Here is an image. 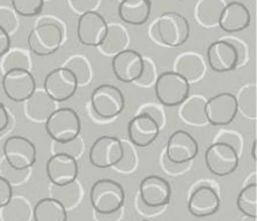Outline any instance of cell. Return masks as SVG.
I'll return each instance as SVG.
<instances>
[{
  "label": "cell",
  "mask_w": 257,
  "mask_h": 221,
  "mask_svg": "<svg viewBox=\"0 0 257 221\" xmlns=\"http://www.w3.org/2000/svg\"><path fill=\"white\" fill-rule=\"evenodd\" d=\"M124 190L120 183L109 178H101L95 182L90 192V200L95 213L111 214L122 208L124 204Z\"/></svg>",
  "instance_id": "6da1fadb"
},
{
  "label": "cell",
  "mask_w": 257,
  "mask_h": 221,
  "mask_svg": "<svg viewBox=\"0 0 257 221\" xmlns=\"http://www.w3.org/2000/svg\"><path fill=\"white\" fill-rule=\"evenodd\" d=\"M46 132L55 142H69L77 139L82 130L80 118L70 107L57 108L46 121Z\"/></svg>",
  "instance_id": "7a4b0ae2"
},
{
  "label": "cell",
  "mask_w": 257,
  "mask_h": 221,
  "mask_svg": "<svg viewBox=\"0 0 257 221\" xmlns=\"http://www.w3.org/2000/svg\"><path fill=\"white\" fill-rule=\"evenodd\" d=\"M190 83L175 71H165L157 76L155 93L164 106H181L190 97Z\"/></svg>",
  "instance_id": "3957f363"
},
{
  "label": "cell",
  "mask_w": 257,
  "mask_h": 221,
  "mask_svg": "<svg viewBox=\"0 0 257 221\" xmlns=\"http://www.w3.org/2000/svg\"><path fill=\"white\" fill-rule=\"evenodd\" d=\"M63 31L56 22H41L28 35V47L36 56L47 57L60 49Z\"/></svg>",
  "instance_id": "277c9868"
},
{
  "label": "cell",
  "mask_w": 257,
  "mask_h": 221,
  "mask_svg": "<svg viewBox=\"0 0 257 221\" xmlns=\"http://www.w3.org/2000/svg\"><path fill=\"white\" fill-rule=\"evenodd\" d=\"M159 40L168 47L177 48L186 43L190 38V24L184 16L177 12L162 14L156 22Z\"/></svg>",
  "instance_id": "5b68a950"
},
{
  "label": "cell",
  "mask_w": 257,
  "mask_h": 221,
  "mask_svg": "<svg viewBox=\"0 0 257 221\" xmlns=\"http://www.w3.org/2000/svg\"><path fill=\"white\" fill-rule=\"evenodd\" d=\"M91 105L94 113L102 119H112L122 113L126 100L122 91L112 84H101L91 94Z\"/></svg>",
  "instance_id": "8992f818"
},
{
  "label": "cell",
  "mask_w": 257,
  "mask_h": 221,
  "mask_svg": "<svg viewBox=\"0 0 257 221\" xmlns=\"http://www.w3.org/2000/svg\"><path fill=\"white\" fill-rule=\"evenodd\" d=\"M5 162L14 170H29L36 162V147L20 135L10 136L3 146Z\"/></svg>",
  "instance_id": "52a82bcc"
},
{
  "label": "cell",
  "mask_w": 257,
  "mask_h": 221,
  "mask_svg": "<svg viewBox=\"0 0 257 221\" xmlns=\"http://www.w3.org/2000/svg\"><path fill=\"white\" fill-rule=\"evenodd\" d=\"M238 155L232 147L214 142L205 153V163L208 170L218 177L232 175L238 167Z\"/></svg>",
  "instance_id": "ba28073f"
},
{
  "label": "cell",
  "mask_w": 257,
  "mask_h": 221,
  "mask_svg": "<svg viewBox=\"0 0 257 221\" xmlns=\"http://www.w3.org/2000/svg\"><path fill=\"white\" fill-rule=\"evenodd\" d=\"M123 154L122 142L115 136L105 135L95 140L90 149L89 160L98 169L114 168Z\"/></svg>",
  "instance_id": "9c48e42d"
},
{
  "label": "cell",
  "mask_w": 257,
  "mask_h": 221,
  "mask_svg": "<svg viewBox=\"0 0 257 221\" xmlns=\"http://www.w3.org/2000/svg\"><path fill=\"white\" fill-rule=\"evenodd\" d=\"M236 95L222 92L213 95L205 105L207 123L212 126H226L235 120L237 116Z\"/></svg>",
  "instance_id": "30bf717a"
},
{
  "label": "cell",
  "mask_w": 257,
  "mask_h": 221,
  "mask_svg": "<svg viewBox=\"0 0 257 221\" xmlns=\"http://www.w3.org/2000/svg\"><path fill=\"white\" fill-rule=\"evenodd\" d=\"M4 93L10 100L25 102L36 91L34 76L27 70H12L3 76Z\"/></svg>",
  "instance_id": "8fae6325"
},
{
  "label": "cell",
  "mask_w": 257,
  "mask_h": 221,
  "mask_svg": "<svg viewBox=\"0 0 257 221\" xmlns=\"http://www.w3.org/2000/svg\"><path fill=\"white\" fill-rule=\"evenodd\" d=\"M199 153L198 141L184 130L172 133L168 140L165 157L174 164H186L197 157Z\"/></svg>",
  "instance_id": "7c38bea8"
},
{
  "label": "cell",
  "mask_w": 257,
  "mask_h": 221,
  "mask_svg": "<svg viewBox=\"0 0 257 221\" xmlns=\"http://www.w3.org/2000/svg\"><path fill=\"white\" fill-rule=\"evenodd\" d=\"M43 86L50 98H53L56 102H63L76 94L78 83L71 71L60 66L48 73Z\"/></svg>",
  "instance_id": "4fadbf2b"
},
{
  "label": "cell",
  "mask_w": 257,
  "mask_h": 221,
  "mask_svg": "<svg viewBox=\"0 0 257 221\" xmlns=\"http://www.w3.org/2000/svg\"><path fill=\"white\" fill-rule=\"evenodd\" d=\"M108 25L100 13L92 11L82 14L77 24V38L83 46L99 47L104 41Z\"/></svg>",
  "instance_id": "5bb4252c"
},
{
  "label": "cell",
  "mask_w": 257,
  "mask_h": 221,
  "mask_svg": "<svg viewBox=\"0 0 257 221\" xmlns=\"http://www.w3.org/2000/svg\"><path fill=\"white\" fill-rule=\"evenodd\" d=\"M171 185L163 177L147 176L140 184V200L149 208H161L171 200Z\"/></svg>",
  "instance_id": "9a60e30c"
},
{
  "label": "cell",
  "mask_w": 257,
  "mask_h": 221,
  "mask_svg": "<svg viewBox=\"0 0 257 221\" xmlns=\"http://www.w3.org/2000/svg\"><path fill=\"white\" fill-rule=\"evenodd\" d=\"M145 57L134 49H124L113 56L112 71L117 80L134 83L143 71Z\"/></svg>",
  "instance_id": "2e32d148"
},
{
  "label": "cell",
  "mask_w": 257,
  "mask_h": 221,
  "mask_svg": "<svg viewBox=\"0 0 257 221\" xmlns=\"http://www.w3.org/2000/svg\"><path fill=\"white\" fill-rule=\"evenodd\" d=\"M46 171L53 185H67L76 182L78 177V162L68 155L55 154L47 161Z\"/></svg>",
  "instance_id": "e0dca14e"
},
{
  "label": "cell",
  "mask_w": 257,
  "mask_h": 221,
  "mask_svg": "<svg viewBox=\"0 0 257 221\" xmlns=\"http://www.w3.org/2000/svg\"><path fill=\"white\" fill-rule=\"evenodd\" d=\"M207 63L213 71L223 73L233 71L238 66L235 47L227 40H218L207 48Z\"/></svg>",
  "instance_id": "ac0fdd59"
},
{
  "label": "cell",
  "mask_w": 257,
  "mask_h": 221,
  "mask_svg": "<svg viewBox=\"0 0 257 221\" xmlns=\"http://www.w3.org/2000/svg\"><path fill=\"white\" fill-rule=\"evenodd\" d=\"M220 207V197L210 185H200L191 193L187 202L190 214L196 218H206L215 214Z\"/></svg>",
  "instance_id": "d6986e66"
},
{
  "label": "cell",
  "mask_w": 257,
  "mask_h": 221,
  "mask_svg": "<svg viewBox=\"0 0 257 221\" xmlns=\"http://www.w3.org/2000/svg\"><path fill=\"white\" fill-rule=\"evenodd\" d=\"M161 128L145 113H139L128 124V136L134 146L146 148L159 138Z\"/></svg>",
  "instance_id": "ffe728a7"
},
{
  "label": "cell",
  "mask_w": 257,
  "mask_h": 221,
  "mask_svg": "<svg viewBox=\"0 0 257 221\" xmlns=\"http://www.w3.org/2000/svg\"><path fill=\"white\" fill-rule=\"evenodd\" d=\"M250 12L242 3L230 2L223 7L219 19V27L226 33H238L249 27Z\"/></svg>",
  "instance_id": "44dd1931"
},
{
  "label": "cell",
  "mask_w": 257,
  "mask_h": 221,
  "mask_svg": "<svg viewBox=\"0 0 257 221\" xmlns=\"http://www.w3.org/2000/svg\"><path fill=\"white\" fill-rule=\"evenodd\" d=\"M25 102L26 114L35 123H46L48 118L58 108L57 102L50 98L45 90H36Z\"/></svg>",
  "instance_id": "7402d4cb"
},
{
  "label": "cell",
  "mask_w": 257,
  "mask_h": 221,
  "mask_svg": "<svg viewBox=\"0 0 257 221\" xmlns=\"http://www.w3.org/2000/svg\"><path fill=\"white\" fill-rule=\"evenodd\" d=\"M117 13L124 24L133 26L145 25L152 14V2L150 0H121Z\"/></svg>",
  "instance_id": "603a6c76"
},
{
  "label": "cell",
  "mask_w": 257,
  "mask_h": 221,
  "mask_svg": "<svg viewBox=\"0 0 257 221\" xmlns=\"http://www.w3.org/2000/svg\"><path fill=\"white\" fill-rule=\"evenodd\" d=\"M205 62L200 55L196 53H185L178 56L175 62V72L181 75L187 82H197L205 75Z\"/></svg>",
  "instance_id": "cb8c5ba5"
},
{
  "label": "cell",
  "mask_w": 257,
  "mask_h": 221,
  "mask_svg": "<svg viewBox=\"0 0 257 221\" xmlns=\"http://www.w3.org/2000/svg\"><path fill=\"white\" fill-rule=\"evenodd\" d=\"M205 105L206 99L203 95H192L189 97L181 105L179 108V117L186 124L192 126H205L207 123L206 113H205Z\"/></svg>",
  "instance_id": "d4e9b609"
},
{
  "label": "cell",
  "mask_w": 257,
  "mask_h": 221,
  "mask_svg": "<svg viewBox=\"0 0 257 221\" xmlns=\"http://www.w3.org/2000/svg\"><path fill=\"white\" fill-rule=\"evenodd\" d=\"M33 218L34 221H68V211L61 202L47 197L36 202Z\"/></svg>",
  "instance_id": "484cf974"
},
{
  "label": "cell",
  "mask_w": 257,
  "mask_h": 221,
  "mask_svg": "<svg viewBox=\"0 0 257 221\" xmlns=\"http://www.w3.org/2000/svg\"><path fill=\"white\" fill-rule=\"evenodd\" d=\"M33 216V209L24 197H12V199L0 208L2 221H29Z\"/></svg>",
  "instance_id": "4316f807"
},
{
  "label": "cell",
  "mask_w": 257,
  "mask_h": 221,
  "mask_svg": "<svg viewBox=\"0 0 257 221\" xmlns=\"http://www.w3.org/2000/svg\"><path fill=\"white\" fill-rule=\"evenodd\" d=\"M128 43H130V38H128V34L124 31V28L119 25H111L108 26L106 38L99 48L104 54L114 56L120 51L127 49Z\"/></svg>",
  "instance_id": "83f0119b"
},
{
  "label": "cell",
  "mask_w": 257,
  "mask_h": 221,
  "mask_svg": "<svg viewBox=\"0 0 257 221\" xmlns=\"http://www.w3.org/2000/svg\"><path fill=\"white\" fill-rule=\"evenodd\" d=\"M225 5L223 0H200L196 9L197 20L205 27L218 25Z\"/></svg>",
  "instance_id": "f1b7e54d"
},
{
  "label": "cell",
  "mask_w": 257,
  "mask_h": 221,
  "mask_svg": "<svg viewBox=\"0 0 257 221\" xmlns=\"http://www.w3.org/2000/svg\"><path fill=\"white\" fill-rule=\"evenodd\" d=\"M50 198L55 199L64 206V208L70 209L78 204L82 198V190L78 182H73L67 185H51L50 186Z\"/></svg>",
  "instance_id": "f546056e"
},
{
  "label": "cell",
  "mask_w": 257,
  "mask_h": 221,
  "mask_svg": "<svg viewBox=\"0 0 257 221\" xmlns=\"http://www.w3.org/2000/svg\"><path fill=\"white\" fill-rule=\"evenodd\" d=\"M238 211L247 218H257V184L251 183L240 191L236 199Z\"/></svg>",
  "instance_id": "4dcf8cb0"
},
{
  "label": "cell",
  "mask_w": 257,
  "mask_h": 221,
  "mask_svg": "<svg viewBox=\"0 0 257 221\" xmlns=\"http://www.w3.org/2000/svg\"><path fill=\"white\" fill-rule=\"evenodd\" d=\"M63 68L72 72V75L76 77L78 86L86 85L92 79V69H91L90 62L87 61V58L80 56V55L71 56L65 62Z\"/></svg>",
  "instance_id": "1f68e13d"
},
{
  "label": "cell",
  "mask_w": 257,
  "mask_h": 221,
  "mask_svg": "<svg viewBox=\"0 0 257 221\" xmlns=\"http://www.w3.org/2000/svg\"><path fill=\"white\" fill-rule=\"evenodd\" d=\"M256 90L255 84L243 86L236 97L237 109L249 119H256Z\"/></svg>",
  "instance_id": "d6a6232c"
},
{
  "label": "cell",
  "mask_w": 257,
  "mask_h": 221,
  "mask_svg": "<svg viewBox=\"0 0 257 221\" xmlns=\"http://www.w3.org/2000/svg\"><path fill=\"white\" fill-rule=\"evenodd\" d=\"M0 65H2L3 73L12 71V70H27V71H31L32 61L24 50L10 49L9 53H6L3 56V61Z\"/></svg>",
  "instance_id": "836d02e7"
},
{
  "label": "cell",
  "mask_w": 257,
  "mask_h": 221,
  "mask_svg": "<svg viewBox=\"0 0 257 221\" xmlns=\"http://www.w3.org/2000/svg\"><path fill=\"white\" fill-rule=\"evenodd\" d=\"M14 12L25 18L39 16L42 12L45 0H11Z\"/></svg>",
  "instance_id": "e575fe53"
},
{
  "label": "cell",
  "mask_w": 257,
  "mask_h": 221,
  "mask_svg": "<svg viewBox=\"0 0 257 221\" xmlns=\"http://www.w3.org/2000/svg\"><path fill=\"white\" fill-rule=\"evenodd\" d=\"M84 145L82 139L77 138L72 141L60 143V142H53V146H51V152L55 154H64L68 155V156H71L73 158H78L80 155L83 154Z\"/></svg>",
  "instance_id": "d590c367"
},
{
  "label": "cell",
  "mask_w": 257,
  "mask_h": 221,
  "mask_svg": "<svg viewBox=\"0 0 257 221\" xmlns=\"http://www.w3.org/2000/svg\"><path fill=\"white\" fill-rule=\"evenodd\" d=\"M122 142V148H123V154L122 157L119 163L115 165V169L119 171H124L130 172L133 171L135 167H137V154H135L134 149L132 148L131 143L127 141H121Z\"/></svg>",
  "instance_id": "8d00e7d4"
},
{
  "label": "cell",
  "mask_w": 257,
  "mask_h": 221,
  "mask_svg": "<svg viewBox=\"0 0 257 221\" xmlns=\"http://www.w3.org/2000/svg\"><path fill=\"white\" fill-rule=\"evenodd\" d=\"M156 79L157 73L155 64H154L150 60H148V58H145V62H143V71L141 73V76L139 77L134 83L139 86L149 87L152 86L153 84H155Z\"/></svg>",
  "instance_id": "74e56055"
},
{
  "label": "cell",
  "mask_w": 257,
  "mask_h": 221,
  "mask_svg": "<svg viewBox=\"0 0 257 221\" xmlns=\"http://www.w3.org/2000/svg\"><path fill=\"white\" fill-rule=\"evenodd\" d=\"M215 142L226 143V145L230 146L237 153L238 156H240L242 148H243V141H242L241 135L233 131H221V133L216 136Z\"/></svg>",
  "instance_id": "f35d334b"
},
{
  "label": "cell",
  "mask_w": 257,
  "mask_h": 221,
  "mask_svg": "<svg viewBox=\"0 0 257 221\" xmlns=\"http://www.w3.org/2000/svg\"><path fill=\"white\" fill-rule=\"evenodd\" d=\"M0 27L11 34L17 27V18L12 11L6 7H0Z\"/></svg>",
  "instance_id": "ab89813d"
},
{
  "label": "cell",
  "mask_w": 257,
  "mask_h": 221,
  "mask_svg": "<svg viewBox=\"0 0 257 221\" xmlns=\"http://www.w3.org/2000/svg\"><path fill=\"white\" fill-rule=\"evenodd\" d=\"M139 113H145V114H147V116H149L157 125H159L161 130H162V127L165 124V116H164L163 111L161 109L159 106H156L154 104H148V105L143 106Z\"/></svg>",
  "instance_id": "60d3db41"
},
{
  "label": "cell",
  "mask_w": 257,
  "mask_h": 221,
  "mask_svg": "<svg viewBox=\"0 0 257 221\" xmlns=\"http://www.w3.org/2000/svg\"><path fill=\"white\" fill-rule=\"evenodd\" d=\"M2 171L4 172V175H3L4 178H6L11 184H14V183L19 184L20 182H23L24 179H26V177H27V175H28V170H25L21 172L20 175H17V174H19L20 171L14 170V169L11 168L10 165L6 163V162L3 164Z\"/></svg>",
  "instance_id": "b9f144b4"
},
{
  "label": "cell",
  "mask_w": 257,
  "mask_h": 221,
  "mask_svg": "<svg viewBox=\"0 0 257 221\" xmlns=\"http://www.w3.org/2000/svg\"><path fill=\"white\" fill-rule=\"evenodd\" d=\"M13 197V187L6 178L0 176V208L4 207Z\"/></svg>",
  "instance_id": "7bdbcfd3"
},
{
  "label": "cell",
  "mask_w": 257,
  "mask_h": 221,
  "mask_svg": "<svg viewBox=\"0 0 257 221\" xmlns=\"http://www.w3.org/2000/svg\"><path fill=\"white\" fill-rule=\"evenodd\" d=\"M70 2L76 12L84 14L86 12H92L93 9L97 7L99 0H70Z\"/></svg>",
  "instance_id": "ee69618b"
},
{
  "label": "cell",
  "mask_w": 257,
  "mask_h": 221,
  "mask_svg": "<svg viewBox=\"0 0 257 221\" xmlns=\"http://www.w3.org/2000/svg\"><path fill=\"white\" fill-rule=\"evenodd\" d=\"M227 41H229L230 43L233 44L235 47V49H236V53H237V57H238V65L243 64L244 61L247 60V48L242 42L237 41V40H234V39H227Z\"/></svg>",
  "instance_id": "f6af8a7d"
},
{
  "label": "cell",
  "mask_w": 257,
  "mask_h": 221,
  "mask_svg": "<svg viewBox=\"0 0 257 221\" xmlns=\"http://www.w3.org/2000/svg\"><path fill=\"white\" fill-rule=\"evenodd\" d=\"M11 49V35L0 27V57H3Z\"/></svg>",
  "instance_id": "bcb514c9"
},
{
  "label": "cell",
  "mask_w": 257,
  "mask_h": 221,
  "mask_svg": "<svg viewBox=\"0 0 257 221\" xmlns=\"http://www.w3.org/2000/svg\"><path fill=\"white\" fill-rule=\"evenodd\" d=\"M11 123V118L9 114V111L5 107V105L0 102V133H3L4 131L9 127V125Z\"/></svg>",
  "instance_id": "7dc6e473"
},
{
  "label": "cell",
  "mask_w": 257,
  "mask_h": 221,
  "mask_svg": "<svg viewBox=\"0 0 257 221\" xmlns=\"http://www.w3.org/2000/svg\"><path fill=\"white\" fill-rule=\"evenodd\" d=\"M121 216V209L115 213H111V214H99L95 213V218L98 221H117Z\"/></svg>",
  "instance_id": "c3c4849f"
},
{
  "label": "cell",
  "mask_w": 257,
  "mask_h": 221,
  "mask_svg": "<svg viewBox=\"0 0 257 221\" xmlns=\"http://www.w3.org/2000/svg\"><path fill=\"white\" fill-rule=\"evenodd\" d=\"M257 140L255 139L254 140V145H252V148H251V155H252V160H254V162L257 161Z\"/></svg>",
  "instance_id": "681fc988"
},
{
  "label": "cell",
  "mask_w": 257,
  "mask_h": 221,
  "mask_svg": "<svg viewBox=\"0 0 257 221\" xmlns=\"http://www.w3.org/2000/svg\"><path fill=\"white\" fill-rule=\"evenodd\" d=\"M243 221H256V219H252V218H247V219L243 220Z\"/></svg>",
  "instance_id": "f907efd6"
},
{
  "label": "cell",
  "mask_w": 257,
  "mask_h": 221,
  "mask_svg": "<svg viewBox=\"0 0 257 221\" xmlns=\"http://www.w3.org/2000/svg\"><path fill=\"white\" fill-rule=\"evenodd\" d=\"M142 221H150V220H142Z\"/></svg>",
  "instance_id": "816d5d0a"
}]
</instances>
